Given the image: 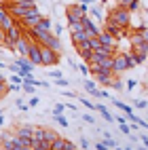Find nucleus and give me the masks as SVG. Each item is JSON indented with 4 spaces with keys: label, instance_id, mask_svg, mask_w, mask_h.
Returning a JSON list of instances; mask_svg holds the SVG:
<instances>
[{
    "label": "nucleus",
    "instance_id": "obj_30",
    "mask_svg": "<svg viewBox=\"0 0 148 150\" xmlns=\"http://www.w3.org/2000/svg\"><path fill=\"white\" fill-rule=\"evenodd\" d=\"M68 28H70V32H83V21H76V23H70V25H68Z\"/></svg>",
    "mask_w": 148,
    "mask_h": 150
},
{
    "label": "nucleus",
    "instance_id": "obj_13",
    "mask_svg": "<svg viewBox=\"0 0 148 150\" xmlns=\"http://www.w3.org/2000/svg\"><path fill=\"white\" fill-rule=\"evenodd\" d=\"M28 51H30V38L23 34V36L15 42V53H17L19 57H28Z\"/></svg>",
    "mask_w": 148,
    "mask_h": 150
},
{
    "label": "nucleus",
    "instance_id": "obj_41",
    "mask_svg": "<svg viewBox=\"0 0 148 150\" xmlns=\"http://www.w3.org/2000/svg\"><path fill=\"white\" fill-rule=\"evenodd\" d=\"M4 93H8V83H2V81H0V97H2Z\"/></svg>",
    "mask_w": 148,
    "mask_h": 150
},
{
    "label": "nucleus",
    "instance_id": "obj_14",
    "mask_svg": "<svg viewBox=\"0 0 148 150\" xmlns=\"http://www.w3.org/2000/svg\"><path fill=\"white\" fill-rule=\"evenodd\" d=\"M95 76V81L100 83V85H106V87H110V83H112V72H106V70H97V72L93 74Z\"/></svg>",
    "mask_w": 148,
    "mask_h": 150
},
{
    "label": "nucleus",
    "instance_id": "obj_39",
    "mask_svg": "<svg viewBox=\"0 0 148 150\" xmlns=\"http://www.w3.org/2000/svg\"><path fill=\"white\" fill-rule=\"evenodd\" d=\"M133 108H142L144 110V108H148V104L144 102V99H133Z\"/></svg>",
    "mask_w": 148,
    "mask_h": 150
},
{
    "label": "nucleus",
    "instance_id": "obj_36",
    "mask_svg": "<svg viewBox=\"0 0 148 150\" xmlns=\"http://www.w3.org/2000/svg\"><path fill=\"white\" fill-rule=\"evenodd\" d=\"M64 110H66V104H55V108H53V116L64 114Z\"/></svg>",
    "mask_w": 148,
    "mask_h": 150
},
{
    "label": "nucleus",
    "instance_id": "obj_52",
    "mask_svg": "<svg viewBox=\"0 0 148 150\" xmlns=\"http://www.w3.org/2000/svg\"><path fill=\"white\" fill-rule=\"evenodd\" d=\"M116 2L121 4V6H125V8H127V6H129V4L133 2V0H116Z\"/></svg>",
    "mask_w": 148,
    "mask_h": 150
},
{
    "label": "nucleus",
    "instance_id": "obj_10",
    "mask_svg": "<svg viewBox=\"0 0 148 150\" xmlns=\"http://www.w3.org/2000/svg\"><path fill=\"white\" fill-rule=\"evenodd\" d=\"M97 38H100V42H102V47H106L108 49V51H116V38L112 36V34H108V32H104V30H102V32H100V36H97Z\"/></svg>",
    "mask_w": 148,
    "mask_h": 150
},
{
    "label": "nucleus",
    "instance_id": "obj_53",
    "mask_svg": "<svg viewBox=\"0 0 148 150\" xmlns=\"http://www.w3.org/2000/svg\"><path fill=\"white\" fill-rule=\"evenodd\" d=\"M66 110H72V112L76 114V110H78V106H76V104H66Z\"/></svg>",
    "mask_w": 148,
    "mask_h": 150
},
{
    "label": "nucleus",
    "instance_id": "obj_24",
    "mask_svg": "<svg viewBox=\"0 0 148 150\" xmlns=\"http://www.w3.org/2000/svg\"><path fill=\"white\" fill-rule=\"evenodd\" d=\"M59 135L55 133V131H51V129H45V142H49V144H53L55 139H57Z\"/></svg>",
    "mask_w": 148,
    "mask_h": 150
},
{
    "label": "nucleus",
    "instance_id": "obj_1",
    "mask_svg": "<svg viewBox=\"0 0 148 150\" xmlns=\"http://www.w3.org/2000/svg\"><path fill=\"white\" fill-rule=\"evenodd\" d=\"M133 66H135L133 53H116L114 55V68H112V72L114 74H123L125 70H131Z\"/></svg>",
    "mask_w": 148,
    "mask_h": 150
},
{
    "label": "nucleus",
    "instance_id": "obj_35",
    "mask_svg": "<svg viewBox=\"0 0 148 150\" xmlns=\"http://www.w3.org/2000/svg\"><path fill=\"white\" fill-rule=\"evenodd\" d=\"M15 106H17L19 110H23V112H28V110H30V106H28V104L23 102V99H21V97H19V99H17V102H15Z\"/></svg>",
    "mask_w": 148,
    "mask_h": 150
},
{
    "label": "nucleus",
    "instance_id": "obj_59",
    "mask_svg": "<svg viewBox=\"0 0 148 150\" xmlns=\"http://www.w3.org/2000/svg\"><path fill=\"white\" fill-rule=\"evenodd\" d=\"M6 68H8V64H4L2 59H0V70H6Z\"/></svg>",
    "mask_w": 148,
    "mask_h": 150
},
{
    "label": "nucleus",
    "instance_id": "obj_44",
    "mask_svg": "<svg viewBox=\"0 0 148 150\" xmlns=\"http://www.w3.org/2000/svg\"><path fill=\"white\" fill-rule=\"evenodd\" d=\"M76 148V144L72 142V139H66V144H64V150H74Z\"/></svg>",
    "mask_w": 148,
    "mask_h": 150
},
{
    "label": "nucleus",
    "instance_id": "obj_34",
    "mask_svg": "<svg viewBox=\"0 0 148 150\" xmlns=\"http://www.w3.org/2000/svg\"><path fill=\"white\" fill-rule=\"evenodd\" d=\"M55 121H57L59 127H68V118H66L64 114H57V116H55Z\"/></svg>",
    "mask_w": 148,
    "mask_h": 150
},
{
    "label": "nucleus",
    "instance_id": "obj_42",
    "mask_svg": "<svg viewBox=\"0 0 148 150\" xmlns=\"http://www.w3.org/2000/svg\"><path fill=\"white\" fill-rule=\"evenodd\" d=\"M49 76H51L53 81H57V78H64V74L59 72V70H53V72H49Z\"/></svg>",
    "mask_w": 148,
    "mask_h": 150
},
{
    "label": "nucleus",
    "instance_id": "obj_12",
    "mask_svg": "<svg viewBox=\"0 0 148 150\" xmlns=\"http://www.w3.org/2000/svg\"><path fill=\"white\" fill-rule=\"evenodd\" d=\"M13 64L21 68V72H19V76H21V78H23V74H25V72H34V70H36V66L30 62L28 57H19V55H17V59H15Z\"/></svg>",
    "mask_w": 148,
    "mask_h": 150
},
{
    "label": "nucleus",
    "instance_id": "obj_22",
    "mask_svg": "<svg viewBox=\"0 0 148 150\" xmlns=\"http://www.w3.org/2000/svg\"><path fill=\"white\" fill-rule=\"evenodd\" d=\"M42 139H45V127H34L32 142H42Z\"/></svg>",
    "mask_w": 148,
    "mask_h": 150
},
{
    "label": "nucleus",
    "instance_id": "obj_6",
    "mask_svg": "<svg viewBox=\"0 0 148 150\" xmlns=\"http://www.w3.org/2000/svg\"><path fill=\"white\" fill-rule=\"evenodd\" d=\"M131 53H148V40L140 32L131 36Z\"/></svg>",
    "mask_w": 148,
    "mask_h": 150
},
{
    "label": "nucleus",
    "instance_id": "obj_55",
    "mask_svg": "<svg viewBox=\"0 0 148 150\" xmlns=\"http://www.w3.org/2000/svg\"><path fill=\"white\" fill-rule=\"evenodd\" d=\"M135 87H137V83H135V81H129V83H127V89H129V91H133Z\"/></svg>",
    "mask_w": 148,
    "mask_h": 150
},
{
    "label": "nucleus",
    "instance_id": "obj_16",
    "mask_svg": "<svg viewBox=\"0 0 148 150\" xmlns=\"http://www.w3.org/2000/svg\"><path fill=\"white\" fill-rule=\"evenodd\" d=\"M97 66H100V70H106V72H112V68H114V55L100 59V62H97ZM112 74H114V72H112Z\"/></svg>",
    "mask_w": 148,
    "mask_h": 150
},
{
    "label": "nucleus",
    "instance_id": "obj_49",
    "mask_svg": "<svg viewBox=\"0 0 148 150\" xmlns=\"http://www.w3.org/2000/svg\"><path fill=\"white\" fill-rule=\"evenodd\" d=\"M106 144H108V148H116V146H118V144L114 142L112 137H106Z\"/></svg>",
    "mask_w": 148,
    "mask_h": 150
},
{
    "label": "nucleus",
    "instance_id": "obj_31",
    "mask_svg": "<svg viewBox=\"0 0 148 150\" xmlns=\"http://www.w3.org/2000/svg\"><path fill=\"white\" fill-rule=\"evenodd\" d=\"M81 104H83L87 110H95V104L91 102V99H87V97H81Z\"/></svg>",
    "mask_w": 148,
    "mask_h": 150
},
{
    "label": "nucleus",
    "instance_id": "obj_25",
    "mask_svg": "<svg viewBox=\"0 0 148 150\" xmlns=\"http://www.w3.org/2000/svg\"><path fill=\"white\" fill-rule=\"evenodd\" d=\"M83 85H85V89H87V91L91 93V95H95V93H97V89H95V83H93V81L85 78V81H83Z\"/></svg>",
    "mask_w": 148,
    "mask_h": 150
},
{
    "label": "nucleus",
    "instance_id": "obj_9",
    "mask_svg": "<svg viewBox=\"0 0 148 150\" xmlns=\"http://www.w3.org/2000/svg\"><path fill=\"white\" fill-rule=\"evenodd\" d=\"M15 21L17 19H13L11 13H8L4 6H0V28H2V32H8V30L15 25Z\"/></svg>",
    "mask_w": 148,
    "mask_h": 150
},
{
    "label": "nucleus",
    "instance_id": "obj_32",
    "mask_svg": "<svg viewBox=\"0 0 148 150\" xmlns=\"http://www.w3.org/2000/svg\"><path fill=\"white\" fill-rule=\"evenodd\" d=\"M127 11H129V13H137V11H140V0H133V2L127 6Z\"/></svg>",
    "mask_w": 148,
    "mask_h": 150
},
{
    "label": "nucleus",
    "instance_id": "obj_8",
    "mask_svg": "<svg viewBox=\"0 0 148 150\" xmlns=\"http://www.w3.org/2000/svg\"><path fill=\"white\" fill-rule=\"evenodd\" d=\"M28 59L32 62L36 68H40L42 62H40V45L36 40H30V51H28Z\"/></svg>",
    "mask_w": 148,
    "mask_h": 150
},
{
    "label": "nucleus",
    "instance_id": "obj_47",
    "mask_svg": "<svg viewBox=\"0 0 148 150\" xmlns=\"http://www.w3.org/2000/svg\"><path fill=\"white\" fill-rule=\"evenodd\" d=\"M83 121H85V123H91V125H95V118H93L91 114H83Z\"/></svg>",
    "mask_w": 148,
    "mask_h": 150
},
{
    "label": "nucleus",
    "instance_id": "obj_19",
    "mask_svg": "<svg viewBox=\"0 0 148 150\" xmlns=\"http://www.w3.org/2000/svg\"><path fill=\"white\" fill-rule=\"evenodd\" d=\"M76 51H78V55H81L85 62H89V57H91V47H89L87 42H83V45H78V47H74Z\"/></svg>",
    "mask_w": 148,
    "mask_h": 150
},
{
    "label": "nucleus",
    "instance_id": "obj_37",
    "mask_svg": "<svg viewBox=\"0 0 148 150\" xmlns=\"http://www.w3.org/2000/svg\"><path fill=\"white\" fill-rule=\"evenodd\" d=\"M38 104H40V99H38V95H32V97H30V102H28V106H30V108H36Z\"/></svg>",
    "mask_w": 148,
    "mask_h": 150
},
{
    "label": "nucleus",
    "instance_id": "obj_40",
    "mask_svg": "<svg viewBox=\"0 0 148 150\" xmlns=\"http://www.w3.org/2000/svg\"><path fill=\"white\" fill-rule=\"evenodd\" d=\"M21 91V85H13V83H8V93H19Z\"/></svg>",
    "mask_w": 148,
    "mask_h": 150
},
{
    "label": "nucleus",
    "instance_id": "obj_5",
    "mask_svg": "<svg viewBox=\"0 0 148 150\" xmlns=\"http://www.w3.org/2000/svg\"><path fill=\"white\" fill-rule=\"evenodd\" d=\"M15 135L21 139L23 146H32V135H34V127L32 125H21L15 129Z\"/></svg>",
    "mask_w": 148,
    "mask_h": 150
},
{
    "label": "nucleus",
    "instance_id": "obj_11",
    "mask_svg": "<svg viewBox=\"0 0 148 150\" xmlns=\"http://www.w3.org/2000/svg\"><path fill=\"white\" fill-rule=\"evenodd\" d=\"M104 32H108V34H112L116 40H121V38L125 36V28H121V25H116L112 19H108L106 21V28H104Z\"/></svg>",
    "mask_w": 148,
    "mask_h": 150
},
{
    "label": "nucleus",
    "instance_id": "obj_26",
    "mask_svg": "<svg viewBox=\"0 0 148 150\" xmlns=\"http://www.w3.org/2000/svg\"><path fill=\"white\" fill-rule=\"evenodd\" d=\"M21 91L28 93V95H34V93H36V87L30 85V83H21Z\"/></svg>",
    "mask_w": 148,
    "mask_h": 150
},
{
    "label": "nucleus",
    "instance_id": "obj_7",
    "mask_svg": "<svg viewBox=\"0 0 148 150\" xmlns=\"http://www.w3.org/2000/svg\"><path fill=\"white\" fill-rule=\"evenodd\" d=\"M66 17H68V25H70L76 21H83V17H87V15L81 13V4H70L66 8Z\"/></svg>",
    "mask_w": 148,
    "mask_h": 150
},
{
    "label": "nucleus",
    "instance_id": "obj_38",
    "mask_svg": "<svg viewBox=\"0 0 148 150\" xmlns=\"http://www.w3.org/2000/svg\"><path fill=\"white\" fill-rule=\"evenodd\" d=\"M118 129H121V133H125V135H131V125H118Z\"/></svg>",
    "mask_w": 148,
    "mask_h": 150
},
{
    "label": "nucleus",
    "instance_id": "obj_60",
    "mask_svg": "<svg viewBox=\"0 0 148 150\" xmlns=\"http://www.w3.org/2000/svg\"><path fill=\"white\" fill-rule=\"evenodd\" d=\"M4 125V116H0V127H2Z\"/></svg>",
    "mask_w": 148,
    "mask_h": 150
},
{
    "label": "nucleus",
    "instance_id": "obj_28",
    "mask_svg": "<svg viewBox=\"0 0 148 150\" xmlns=\"http://www.w3.org/2000/svg\"><path fill=\"white\" fill-rule=\"evenodd\" d=\"M87 45L91 47V51H95V49H100V47H102L100 38H89V40H87Z\"/></svg>",
    "mask_w": 148,
    "mask_h": 150
},
{
    "label": "nucleus",
    "instance_id": "obj_17",
    "mask_svg": "<svg viewBox=\"0 0 148 150\" xmlns=\"http://www.w3.org/2000/svg\"><path fill=\"white\" fill-rule=\"evenodd\" d=\"M112 102V106H116L118 110H121V112H125V116H129V114H133V106H129V104H123V102H118V99H110Z\"/></svg>",
    "mask_w": 148,
    "mask_h": 150
},
{
    "label": "nucleus",
    "instance_id": "obj_29",
    "mask_svg": "<svg viewBox=\"0 0 148 150\" xmlns=\"http://www.w3.org/2000/svg\"><path fill=\"white\" fill-rule=\"evenodd\" d=\"M13 4H21V6H34L36 0H11Z\"/></svg>",
    "mask_w": 148,
    "mask_h": 150
},
{
    "label": "nucleus",
    "instance_id": "obj_56",
    "mask_svg": "<svg viewBox=\"0 0 148 150\" xmlns=\"http://www.w3.org/2000/svg\"><path fill=\"white\" fill-rule=\"evenodd\" d=\"M4 38H6V32H2V30H0V45L4 47Z\"/></svg>",
    "mask_w": 148,
    "mask_h": 150
},
{
    "label": "nucleus",
    "instance_id": "obj_64",
    "mask_svg": "<svg viewBox=\"0 0 148 150\" xmlns=\"http://www.w3.org/2000/svg\"><path fill=\"white\" fill-rule=\"evenodd\" d=\"M0 30H2V28H0Z\"/></svg>",
    "mask_w": 148,
    "mask_h": 150
},
{
    "label": "nucleus",
    "instance_id": "obj_21",
    "mask_svg": "<svg viewBox=\"0 0 148 150\" xmlns=\"http://www.w3.org/2000/svg\"><path fill=\"white\" fill-rule=\"evenodd\" d=\"M95 110H100V114H102V116L106 118L108 123H114V116L110 114V110H108V108H106L104 104H95Z\"/></svg>",
    "mask_w": 148,
    "mask_h": 150
},
{
    "label": "nucleus",
    "instance_id": "obj_54",
    "mask_svg": "<svg viewBox=\"0 0 148 150\" xmlns=\"http://www.w3.org/2000/svg\"><path fill=\"white\" fill-rule=\"evenodd\" d=\"M13 150H32V146H23V144H17Z\"/></svg>",
    "mask_w": 148,
    "mask_h": 150
},
{
    "label": "nucleus",
    "instance_id": "obj_48",
    "mask_svg": "<svg viewBox=\"0 0 148 150\" xmlns=\"http://www.w3.org/2000/svg\"><path fill=\"white\" fill-rule=\"evenodd\" d=\"M110 87H112V89H118V91H121V89H123V83H121V81H112V83H110Z\"/></svg>",
    "mask_w": 148,
    "mask_h": 150
},
{
    "label": "nucleus",
    "instance_id": "obj_23",
    "mask_svg": "<svg viewBox=\"0 0 148 150\" xmlns=\"http://www.w3.org/2000/svg\"><path fill=\"white\" fill-rule=\"evenodd\" d=\"M89 13H91L97 21H104V11H102V6H91V8H89Z\"/></svg>",
    "mask_w": 148,
    "mask_h": 150
},
{
    "label": "nucleus",
    "instance_id": "obj_50",
    "mask_svg": "<svg viewBox=\"0 0 148 150\" xmlns=\"http://www.w3.org/2000/svg\"><path fill=\"white\" fill-rule=\"evenodd\" d=\"M95 150H108V144H106V142H100V144H95Z\"/></svg>",
    "mask_w": 148,
    "mask_h": 150
},
{
    "label": "nucleus",
    "instance_id": "obj_43",
    "mask_svg": "<svg viewBox=\"0 0 148 150\" xmlns=\"http://www.w3.org/2000/svg\"><path fill=\"white\" fill-rule=\"evenodd\" d=\"M78 72H81L83 76H89V68H87V64H81V66H78Z\"/></svg>",
    "mask_w": 148,
    "mask_h": 150
},
{
    "label": "nucleus",
    "instance_id": "obj_63",
    "mask_svg": "<svg viewBox=\"0 0 148 150\" xmlns=\"http://www.w3.org/2000/svg\"><path fill=\"white\" fill-rule=\"evenodd\" d=\"M0 150H6V148H0Z\"/></svg>",
    "mask_w": 148,
    "mask_h": 150
},
{
    "label": "nucleus",
    "instance_id": "obj_15",
    "mask_svg": "<svg viewBox=\"0 0 148 150\" xmlns=\"http://www.w3.org/2000/svg\"><path fill=\"white\" fill-rule=\"evenodd\" d=\"M6 36H8V38H11V40H13V42H17V40H19V38H21V36H23V28H21V25H19V21H15V25H13V28H11V30H8V32H6Z\"/></svg>",
    "mask_w": 148,
    "mask_h": 150
},
{
    "label": "nucleus",
    "instance_id": "obj_3",
    "mask_svg": "<svg viewBox=\"0 0 148 150\" xmlns=\"http://www.w3.org/2000/svg\"><path fill=\"white\" fill-rule=\"evenodd\" d=\"M40 62L47 68H53V66L59 64V53L53 51V49H49V47H42L40 45Z\"/></svg>",
    "mask_w": 148,
    "mask_h": 150
},
{
    "label": "nucleus",
    "instance_id": "obj_45",
    "mask_svg": "<svg viewBox=\"0 0 148 150\" xmlns=\"http://www.w3.org/2000/svg\"><path fill=\"white\" fill-rule=\"evenodd\" d=\"M78 144H81V150H87L89 146H91V144H89V139H87V137H81V142H78Z\"/></svg>",
    "mask_w": 148,
    "mask_h": 150
},
{
    "label": "nucleus",
    "instance_id": "obj_62",
    "mask_svg": "<svg viewBox=\"0 0 148 150\" xmlns=\"http://www.w3.org/2000/svg\"><path fill=\"white\" fill-rule=\"evenodd\" d=\"M74 150H81V148H74Z\"/></svg>",
    "mask_w": 148,
    "mask_h": 150
},
{
    "label": "nucleus",
    "instance_id": "obj_2",
    "mask_svg": "<svg viewBox=\"0 0 148 150\" xmlns=\"http://www.w3.org/2000/svg\"><path fill=\"white\" fill-rule=\"evenodd\" d=\"M108 19H112V21H114L116 25H121V28H127V25H129V21H131V13L127 11L125 6L116 4V8H112V11H110Z\"/></svg>",
    "mask_w": 148,
    "mask_h": 150
},
{
    "label": "nucleus",
    "instance_id": "obj_4",
    "mask_svg": "<svg viewBox=\"0 0 148 150\" xmlns=\"http://www.w3.org/2000/svg\"><path fill=\"white\" fill-rule=\"evenodd\" d=\"M42 19V15H40V8H34L32 13H30L28 17H23V19H19V25L23 28V32H28V30H34L36 25H38V21Z\"/></svg>",
    "mask_w": 148,
    "mask_h": 150
},
{
    "label": "nucleus",
    "instance_id": "obj_20",
    "mask_svg": "<svg viewBox=\"0 0 148 150\" xmlns=\"http://www.w3.org/2000/svg\"><path fill=\"white\" fill-rule=\"evenodd\" d=\"M34 30H42V32H53V23H51V19L42 17L40 21H38V25H36Z\"/></svg>",
    "mask_w": 148,
    "mask_h": 150
},
{
    "label": "nucleus",
    "instance_id": "obj_51",
    "mask_svg": "<svg viewBox=\"0 0 148 150\" xmlns=\"http://www.w3.org/2000/svg\"><path fill=\"white\" fill-rule=\"evenodd\" d=\"M62 30H64V28L59 25V23H57V25H53V34H55V36H59V34H62Z\"/></svg>",
    "mask_w": 148,
    "mask_h": 150
},
{
    "label": "nucleus",
    "instance_id": "obj_61",
    "mask_svg": "<svg viewBox=\"0 0 148 150\" xmlns=\"http://www.w3.org/2000/svg\"><path fill=\"white\" fill-rule=\"evenodd\" d=\"M144 146H146V150H148V142H144Z\"/></svg>",
    "mask_w": 148,
    "mask_h": 150
},
{
    "label": "nucleus",
    "instance_id": "obj_58",
    "mask_svg": "<svg viewBox=\"0 0 148 150\" xmlns=\"http://www.w3.org/2000/svg\"><path fill=\"white\" fill-rule=\"evenodd\" d=\"M62 95H66V97H76V93H72V91H62Z\"/></svg>",
    "mask_w": 148,
    "mask_h": 150
},
{
    "label": "nucleus",
    "instance_id": "obj_33",
    "mask_svg": "<svg viewBox=\"0 0 148 150\" xmlns=\"http://www.w3.org/2000/svg\"><path fill=\"white\" fill-rule=\"evenodd\" d=\"M8 83H13V85H21V83H23V78L19 76V74H11V76H8Z\"/></svg>",
    "mask_w": 148,
    "mask_h": 150
},
{
    "label": "nucleus",
    "instance_id": "obj_18",
    "mask_svg": "<svg viewBox=\"0 0 148 150\" xmlns=\"http://www.w3.org/2000/svg\"><path fill=\"white\" fill-rule=\"evenodd\" d=\"M70 34H72V45L74 47H78V45H83V42L89 40V36L85 34V30H83V32H70Z\"/></svg>",
    "mask_w": 148,
    "mask_h": 150
},
{
    "label": "nucleus",
    "instance_id": "obj_57",
    "mask_svg": "<svg viewBox=\"0 0 148 150\" xmlns=\"http://www.w3.org/2000/svg\"><path fill=\"white\" fill-rule=\"evenodd\" d=\"M78 2H81V4H89V6H93L95 0H78Z\"/></svg>",
    "mask_w": 148,
    "mask_h": 150
},
{
    "label": "nucleus",
    "instance_id": "obj_46",
    "mask_svg": "<svg viewBox=\"0 0 148 150\" xmlns=\"http://www.w3.org/2000/svg\"><path fill=\"white\" fill-rule=\"evenodd\" d=\"M55 85H57V87H68V85H70V81H66V78H57Z\"/></svg>",
    "mask_w": 148,
    "mask_h": 150
},
{
    "label": "nucleus",
    "instance_id": "obj_27",
    "mask_svg": "<svg viewBox=\"0 0 148 150\" xmlns=\"http://www.w3.org/2000/svg\"><path fill=\"white\" fill-rule=\"evenodd\" d=\"M133 62H135V66H142L146 62V53H133Z\"/></svg>",
    "mask_w": 148,
    "mask_h": 150
}]
</instances>
